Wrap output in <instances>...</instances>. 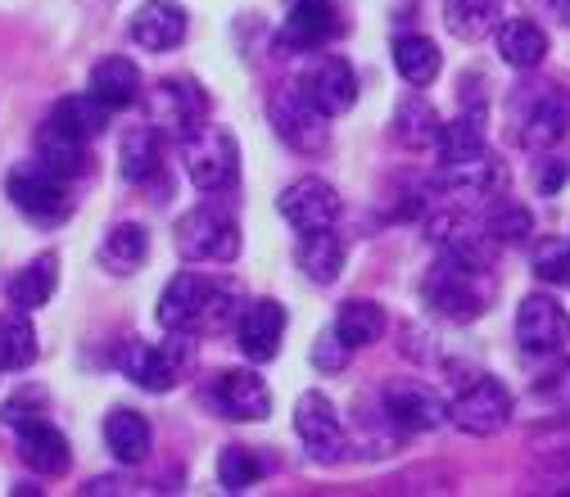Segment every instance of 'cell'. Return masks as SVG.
Here are the masks:
<instances>
[{
    "label": "cell",
    "mask_w": 570,
    "mask_h": 497,
    "mask_svg": "<svg viewBox=\"0 0 570 497\" xmlns=\"http://www.w3.org/2000/svg\"><path fill=\"white\" fill-rule=\"evenodd\" d=\"M498 286H493V267H480V262H466V258H453V254H440V262L425 271L421 280V299L431 312H440L444 321H480L493 304Z\"/></svg>",
    "instance_id": "obj_1"
},
{
    "label": "cell",
    "mask_w": 570,
    "mask_h": 497,
    "mask_svg": "<svg viewBox=\"0 0 570 497\" xmlns=\"http://www.w3.org/2000/svg\"><path fill=\"white\" fill-rule=\"evenodd\" d=\"M236 317V290L218 286L199 271H177L159 299V326L164 330H186V335H208L223 330Z\"/></svg>",
    "instance_id": "obj_2"
},
{
    "label": "cell",
    "mask_w": 570,
    "mask_h": 497,
    "mask_svg": "<svg viewBox=\"0 0 570 497\" xmlns=\"http://www.w3.org/2000/svg\"><path fill=\"white\" fill-rule=\"evenodd\" d=\"M190 362H195V335L186 330H168V339L159 344L127 339L118 348V371L146 394H173L190 371Z\"/></svg>",
    "instance_id": "obj_3"
},
{
    "label": "cell",
    "mask_w": 570,
    "mask_h": 497,
    "mask_svg": "<svg viewBox=\"0 0 570 497\" xmlns=\"http://www.w3.org/2000/svg\"><path fill=\"white\" fill-rule=\"evenodd\" d=\"M508 118H512V136L521 140V146L543 155V150L561 146V140L570 136V96L552 82L517 87L512 105H508Z\"/></svg>",
    "instance_id": "obj_4"
},
{
    "label": "cell",
    "mask_w": 570,
    "mask_h": 497,
    "mask_svg": "<svg viewBox=\"0 0 570 497\" xmlns=\"http://www.w3.org/2000/svg\"><path fill=\"white\" fill-rule=\"evenodd\" d=\"M6 195H10V203L23 212L32 227H59V222L73 218V195H68V181L46 172L37 159L10 168Z\"/></svg>",
    "instance_id": "obj_5"
},
{
    "label": "cell",
    "mask_w": 570,
    "mask_h": 497,
    "mask_svg": "<svg viewBox=\"0 0 570 497\" xmlns=\"http://www.w3.org/2000/svg\"><path fill=\"white\" fill-rule=\"evenodd\" d=\"M181 172L199 190H227L240 177V140L227 127H199L181 140Z\"/></svg>",
    "instance_id": "obj_6"
},
{
    "label": "cell",
    "mask_w": 570,
    "mask_h": 497,
    "mask_svg": "<svg viewBox=\"0 0 570 497\" xmlns=\"http://www.w3.org/2000/svg\"><path fill=\"white\" fill-rule=\"evenodd\" d=\"M267 118H272L276 136H281L291 150H299V155H326V146H331V127H326L331 113H322V109L313 105V96H308L299 82L272 91Z\"/></svg>",
    "instance_id": "obj_7"
},
{
    "label": "cell",
    "mask_w": 570,
    "mask_h": 497,
    "mask_svg": "<svg viewBox=\"0 0 570 497\" xmlns=\"http://www.w3.org/2000/svg\"><path fill=\"white\" fill-rule=\"evenodd\" d=\"M177 254L186 262H236L240 254V227L236 218H227L223 208H190L177 218Z\"/></svg>",
    "instance_id": "obj_8"
},
{
    "label": "cell",
    "mask_w": 570,
    "mask_h": 497,
    "mask_svg": "<svg viewBox=\"0 0 570 497\" xmlns=\"http://www.w3.org/2000/svg\"><path fill=\"white\" fill-rule=\"evenodd\" d=\"M512 389L503 380H493V376H480L475 385H466L453 402H449V420L458 425L462 435L471 439H489L498 430H508V420H512Z\"/></svg>",
    "instance_id": "obj_9"
},
{
    "label": "cell",
    "mask_w": 570,
    "mask_h": 497,
    "mask_svg": "<svg viewBox=\"0 0 570 497\" xmlns=\"http://www.w3.org/2000/svg\"><path fill=\"white\" fill-rule=\"evenodd\" d=\"M381 411L399 435H431L449 420V402L421 380H390L381 389Z\"/></svg>",
    "instance_id": "obj_10"
},
{
    "label": "cell",
    "mask_w": 570,
    "mask_h": 497,
    "mask_svg": "<svg viewBox=\"0 0 570 497\" xmlns=\"http://www.w3.org/2000/svg\"><path fill=\"white\" fill-rule=\"evenodd\" d=\"M340 32H344V23H340L335 0H285L276 46L291 50V54H308V50L331 46Z\"/></svg>",
    "instance_id": "obj_11"
},
{
    "label": "cell",
    "mask_w": 570,
    "mask_h": 497,
    "mask_svg": "<svg viewBox=\"0 0 570 497\" xmlns=\"http://www.w3.org/2000/svg\"><path fill=\"white\" fill-rule=\"evenodd\" d=\"M150 122L164 131V136H195L204 122H208V96L199 82L190 78H164L150 96Z\"/></svg>",
    "instance_id": "obj_12"
},
{
    "label": "cell",
    "mask_w": 570,
    "mask_h": 497,
    "mask_svg": "<svg viewBox=\"0 0 570 497\" xmlns=\"http://www.w3.org/2000/svg\"><path fill=\"white\" fill-rule=\"evenodd\" d=\"M570 339V317L552 295H525L517 308V344L530 358H557Z\"/></svg>",
    "instance_id": "obj_13"
},
{
    "label": "cell",
    "mask_w": 570,
    "mask_h": 497,
    "mask_svg": "<svg viewBox=\"0 0 570 497\" xmlns=\"http://www.w3.org/2000/svg\"><path fill=\"white\" fill-rule=\"evenodd\" d=\"M295 435L299 444L313 453V461H340L344 457V425H340V411L335 402L322 394V389H308L299 402H295Z\"/></svg>",
    "instance_id": "obj_14"
},
{
    "label": "cell",
    "mask_w": 570,
    "mask_h": 497,
    "mask_svg": "<svg viewBox=\"0 0 570 497\" xmlns=\"http://www.w3.org/2000/svg\"><path fill=\"white\" fill-rule=\"evenodd\" d=\"M208 398H213V407H218V416H227V420H236V425L267 420V411H272V389H267L263 376L249 371V367L218 371V376H213Z\"/></svg>",
    "instance_id": "obj_15"
},
{
    "label": "cell",
    "mask_w": 570,
    "mask_h": 497,
    "mask_svg": "<svg viewBox=\"0 0 570 497\" xmlns=\"http://www.w3.org/2000/svg\"><path fill=\"white\" fill-rule=\"evenodd\" d=\"M276 208L295 231H322V227H335V218H340V195L322 177H299L281 190Z\"/></svg>",
    "instance_id": "obj_16"
},
{
    "label": "cell",
    "mask_w": 570,
    "mask_h": 497,
    "mask_svg": "<svg viewBox=\"0 0 570 497\" xmlns=\"http://www.w3.org/2000/svg\"><path fill=\"white\" fill-rule=\"evenodd\" d=\"M308 96H313V105L322 109V113H331V118H340V113H348L353 109V100H358V73H353V63L344 59V54H322L308 73H304V82H299Z\"/></svg>",
    "instance_id": "obj_17"
},
{
    "label": "cell",
    "mask_w": 570,
    "mask_h": 497,
    "mask_svg": "<svg viewBox=\"0 0 570 497\" xmlns=\"http://www.w3.org/2000/svg\"><path fill=\"white\" fill-rule=\"evenodd\" d=\"M186 28L190 23H186V10L177 0H146V6L131 14V41L140 50H155V54L177 50L186 41Z\"/></svg>",
    "instance_id": "obj_18"
},
{
    "label": "cell",
    "mask_w": 570,
    "mask_h": 497,
    "mask_svg": "<svg viewBox=\"0 0 570 497\" xmlns=\"http://www.w3.org/2000/svg\"><path fill=\"white\" fill-rule=\"evenodd\" d=\"M14 435H19V457H23L28 470H37V475H46V479H59L68 466H73V448H68V439L55 430L46 416L19 425Z\"/></svg>",
    "instance_id": "obj_19"
},
{
    "label": "cell",
    "mask_w": 570,
    "mask_h": 497,
    "mask_svg": "<svg viewBox=\"0 0 570 497\" xmlns=\"http://www.w3.org/2000/svg\"><path fill=\"white\" fill-rule=\"evenodd\" d=\"M236 339H240V352L249 362H272L281 352V339H285V308L276 299H258L240 312V326H236Z\"/></svg>",
    "instance_id": "obj_20"
},
{
    "label": "cell",
    "mask_w": 570,
    "mask_h": 497,
    "mask_svg": "<svg viewBox=\"0 0 570 497\" xmlns=\"http://www.w3.org/2000/svg\"><path fill=\"white\" fill-rule=\"evenodd\" d=\"M87 91H91L100 105H109V109L118 113V109L140 105V96H146V78H140V68H136L131 59L109 54V59H100V63L91 68Z\"/></svg>",
    "instance_id": "obj_21"
},
{
    "label": "cell",
    "mask_w": 570,
    "mask_h": 497,
    "mask_svg": "<svg viewBox=\"0 0 570 497\" xmlns=\"http://www.w3.org/2000/svg\"><path fill=\"white\" fill-rule=\"evenodd\" d=\"M159 155H164V131L155 122L127 127L118 140V177L127 186H146L159 172Z\"/></svg>",
    "instance_id": "obj_22"
},
{
    "label": "cell",
    "mask_w": 570,
    "mask_h": 497,
    "mask_svg": "<svg viewBox=\"0 0 570 497\" xmlns=\"http://www.w3.org/2000/svg\"><path fill=\"white\" fill-rule=\"evenodd\" d=\"M435 150H440V163H471L484 150V100H466L462 113L453 122L440 127V140H435Z\"/></svg>",
    "instance_id": "obj_23"
},
{
    "label": "cell",
    "mask_w": 570,
    "mask_h": 497,
    "mask_svg": "<svg viewBox=\"0 0 570 497\" xmlns=\"http://www.w3.org/2000/svg\"><path fill=\"white\" fill-rule=\"evenodd\" d=\"M493 41H498V54H503V63L517 68V73H534V68L548 59V32L534 19H508V23H498Z\"/></svg>",
    "instance_id": "obj_24"
},
{
    "label": "cell",
    "mask_w": 570,
    "mask_h": 497,
    "mask_svg": "<svg viewBox=\"0 0 570 497\" xmlns=\"http://www.w3.org/2000/svg\"><path fill=\"white\" fill-rule=\"evenodd\" d=\"M105 444L109 453L122 461V466H140L150 457V444H155V430H150V420L131 411V407H114L105 416Z\"/></svg>",
    "instance_id": "obj_25"
},
{
    "label": "cell",
    "mask_w": 570,
    "mask_h": 497,
    "mask_svg": "<svg viewBox=\"0 0 570 497\" xmlns=\"http://www.w3.org/2000/svg\"><path fill=\"white\" fill-rule=\"evenodd\" d=\"M299 271L313 280V286H335L340 271H344V240L335 236V227L322 231H299Z\"/></svg>",
    "instance_id": "obj_26"
},
{
    "label": "cell",
    "mask_w": 570,
    "mask_h": 497,
    "mask_svg": "<svg viewBox=\"0 0 570 497\" xmlns=\"http://www.w3.org/2000/svg\"><path fill=\"white\" fill-rule=\"evenodd\" d=\"M109 105H100L91 91H82V96H63L55 109H50V127L55 131H63V136H73V140H82V146H87V140H96L105 127H109Z\"/></svg>",
    "instance_id": "obj_27"
},
{
    "label": "cell",
    "mask_w": 570,
    "mask_h": 497,
    "mask_svg": "<svg viewBox=\"0 0 570 497\" xmlns=\"http://www.w3.org/2000/svg\"><path fill=\"white\" fill-rule=\"evenodd\" d=\"M508 172L503 163H498L493 155H480L471 163H440V186L449 195H471V199H493L498 190H503Z\"/></svg>",
    "instance_id": "obj_28"
},
{
    "label": "cell",
    "mask_w": 570,
    "mask_h": 497,
    "mask_svg": "<svg viewBox=\"0 0 570 497\" xmlns=\"http://www.w3.org/2000/svg\"><path fill=\"white\" fill-rule=\"evenodd\" d=\"M41 358V339L37 326L23 308L0 312V371H28Z\"/></svg>",
    "instance_id": "obj_29"
},
{
    "label": "cell",
    "mask_w": 570,
    "mask_h": 497,
    "mask_svg": "<svg viewBox=\"0 0 570 497\" xmlns=\"http://www.w3.org/2000/svg\"><path fill=\"white\" fill-rule=\"evenodd\" d=\"M394 68H399V78L407 82V87H431L435 78H440V68H444V54H440V46L431 41V37H421V32H407V37H399L394 41Z\"/></svg>",
    "instance_id": "obj_30"
},
{
    "label": "cell",
    "mask_w": 570,
    "mask_h": 497,
    "mask_svg": "<svg viewBox=\"0 0 570 497\" xmlns=\"http://www.w3.org/2000/svg\"><path fill=\"white\" fill-rule=\"evenodd\" d=\"M390 127H394V140H399V146H407V150H425V146H435V140H440L444 118L435 113V105L425 100V96H407V100H399Z\"/></svg>",
    "instance_id": "obj_31"
},
{
    "label": "cell",
    "mask_w": 570,
    "mask_h": 497,
    "mask_svg": "<svg viewBox=\"0 0 570 497\" xmlns=\"http://www.w3.org/2000/svg\"><path fill=\"white\" fill-rule=\"evenodd\" d=\"M146 254H150L146 227L140 222H118L100 245V267L114 271V276H131V271L146 267Z\"/></svg>",
    "instance_id": "obj_32"
},
{
    "label": "cell",
    "mask_w": 570,
    "mask_h": 497,
    "mask_svg": "<svg viewBox=\"0 0 570 497\" xmlns=\"http://www.w3.org/2000/svg\"><path fill=\"white\" fill-rule=\"evenodd\" d=\"M55 286H59V258H55V254H41V258H32L23 271L10 276V304L23 308V312L46 308L50 295H55Z\"/></svg>",
    "instance_id": "obj_33"
},
{
    "label": "cell",
    "mask_w": 570,
    "mask_h": 497,
    "mask_svg": "<svg viewBox=\"0 0 570 497\" xmlns=\"http://www.w3.org/2000/svg\"><path fill=\"white\" fill-rule=\"evenodd\" d=\"M37 163L46 172L63 177V181H73V177L87 172V146H82V140H73V136L55 131L50 122H41V131H37Z\"/></svg>",
    "instance_id": "obj_34"
},
{
    "label": "cell",
    "mask_w": 570,
    "mask_h": 497,
    "mask_svg": "<svg viewBox=\"0 0 570 497\" xmlns=\"http://www.w3.org/2000/svg\"><path fill=\"white\" fill-rule=\"evenodd\" d=\"M498 14H503V0H444V28L462 41L498 32Z\"/></svg>",
    "instance_id": "obj_35"
},
{
    "label": "cell",
    "mask_w": 570,
    "mask_h": 497,
    "mask_svg": "<svg viewBox=\"0 0 570 497\" xmlns=\"http://www.w3.org/2000/svg\"><path fill=\"white\" fill-rule=\"evenodd\" d=\"M335 335L348 344V348H367L385 335V308L372 304V299H348L340 312H335Z\"/></svg>",
    "instance_id": "obj_36"
},
{
    "label": "cell",
    "mask_w": 570,
    "mask_h": 497,
    "mask_svg": "<svg viewBox=\"0 0 570 497\" xmlns=\"http://www.w3.org/2000/svg\"><path fill=\"white\" fill-rule=\"evenodd\" d=\"M484 231L493 245H525L534 236V212L517 199H498L484 212Z\"/></svg>",
    "instance_id": "obj_37"
},
{
    "label": "cell",
    "mask_w": 570,
    "mask_h": 497,
    "mask_svg": "<svg viewBox=\"0 0 570 497\" xmlns=\"http://www.w3.org/2000/svg\"><path fill=\"white\" fill-rule=\"evenodd\" d=\"M263 470H267V461L254 448H223V457H218V479L227 493H245L249 484L263 479Z\"/></svg>",
    "instance_id": "obj_38"
},
{
    "label": "cell",
    "mask_w": 570,
    "mask_h": 497,
    "mask_svg": "<svg viewBox=\"0 0 570 497\" xmlns=\"http://www.w3.org/2000/svg\"><path fill=\"white\" fill-rule=\"evenodd\" d=\"M530 267H534V276L543 280V286L566 290L570 286V240H539Z\"/></svg>",
    "instance_id": "obj_39"
},
{
    "label": "cell",
    "mask_w": 570,
    "mask_h": 497,
    "mask_svg": "<svg viewBox=\"0 0 570 497\" xmlns=\"http://www.w3.org/2000/svg\"><path fill=\"white\" fill-rule=\"evenodd\" d=\"M37 416H46V398H41V389H23V394H14V398L6 402V411H0V420H6L10 430H19V425H28V420H37Z\"/></svg>",
    "instance_id": "obj_40"
},
{
    "label": "cell",
    "mask_w": 570,
    "mask_h": 497,
    "mask_svg": "<svg viewBox=\"0 0 570 497\" xmlns=\"http://www.w3.org/2000/svg\"><path fill=\"white\" fill-rule=\"evenodd\" d=\"M348 344L335 335V326L326 330V335H317V344H313V362H317V371H340L344 362H348Z\"/></svg>",
    "instance_id": "obj_41"
},
{
    "label": "cell",
    "mask_w": 570,
    "mask_h": 497,
    "mask_svg": "<svg viewBox=\"0 0 570 497\" xmlns=\"http://www.w3.org/2000/svg\"><path fill=\"white\" fill-rule=\"evenodd\" d=\"M566 177H570V163H561V159H543V168H539V190L552 195V190H561Z\"/></svg>",
    "instance_id": "obj_42"
},
{
    "label": "cell",
    "mask_w": 570,
    "mask_h": 497,
    "mask_svg": "<svg viewBox=\"0 0 570 497\" xmlns=\"http://www.w3.org/2000/svg\"><path fill=\"white\" fill-rule=\"evenodd\" d=\"M534 444H548V448H552V444H557V448H561V453H566V448H570V411H566V420H561V425H557V430H543V435H539V439H534Z\"/></svg>",
    "instance_id": "obj_43"
},
{
    "label": "cell",
    "mask_w": 570,
    "mask_h": 497,
    "mask_svg": "<svg viewBox=\"0 0 570 497\" xmlns=\"http://www.w3.org/2000/svg\"><path fill=\"white\" fill-rule=\"evenodd\" d=\"M552 14L561 19V28H570V0H552Z\"/></svg>",
    "instance_id": "obj_44"
}]
</instances>
